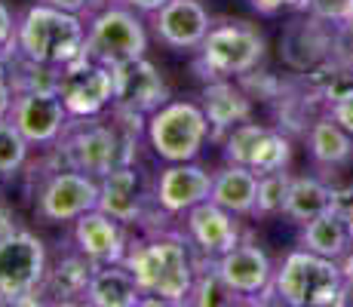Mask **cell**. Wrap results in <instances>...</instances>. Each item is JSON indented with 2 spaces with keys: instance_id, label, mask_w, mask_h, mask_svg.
Returning a JSON list of instances; mask_svg holds the SVG:
<instances>
[{
  "instance_id": "obj_1",
  "label": "cell",
  "mask_w": 353,
  "mask_h": 307,
  "mask_svg": "<svg viewBox=\"0 0 353 307\" xmlns=\"http://www.w3.org/2000/svg\"><path fill=\"white\" fill-rule=\"evenodd\" d=\"M123 264L139 279L145 304H188L191 286L196 277L191 246L175 230H160L145 240L126 246Z\"/></svg>"
},
{
  "instance_id": "obj_2",
  "label": "cell",
  "mask_w": 353,
  "mask_h": 307,
  "mask_svg": "<svg viewBox=\"0 0 353 307\" xmlns=\"http://www.w3.org/2000/svg\"><path fill=\"white\" fill-rule=\"evenodd\" d=\"M86 25L77 12L56 10L50 3H34L25 10L16 28V50L22 59L37 65L65 68L83 56Z\"/></svg>"
},
{
  "instance_id": "obj_3",
  "label": "cell",
  "mask_w": 353,
  "mask_h": 307,
  "mask_svg": "<svg viewBox=\"0 0 353 307\" xmlns=\"http://www.w3.org/2000/svg\"><path fill=\"white\" fill-rule=\"evenodd\" d=\"M350 283L341 261L316 252L295 249L283 258L274 274V295L292 307H329L347 301Z\"/></svg>"
},
{
  "instance_id": "obj_4",
  "label": "cell",
  "mask_w": 353,
  "mask_h": 307,
  "mask_svg": "<svg viewBox=\"0 0 353 307\" xmlns=\"http://www.w3.org/2000/svg\"><path fill=\"white\" fill-rule=\"evenodd\" d=\"M59 151H62L68 169H80L86 175H108L114 166L132 163V145L123 132L120 123L96 117H71L65 126L62 139H59Z\"/></svg>"
},
{
  "instance_id": "obj_5",
  "label": "cell",
  "mask_w": 353,
  "mask_h": 307,
  "mask_svg": "<svg viewBox=\"0 0 353 307\" xmlns=\"http://www.w3.org/2000/svg\"><path fill=\"white\" fill-rule=\"evenodd\" d=\"M212 135L203 105L194 101H163L145 117V139L163 163L196 160Z\"/></svg>"
},
{
  "instance_id": "obj_6",
  "label": "cell",
  "mask_w": 353,
  "mask_h": 307,
  "mask_svg": "<svg viewBox=\"0 0 353 307\" xmlns=\"http://www.w3.org/2000/svg\"><path fill=\"white\" fill-rule=\"evenodd\" d=\"M145 52H148V31L135 10L111 3L90 16L83 56L101 61L108 68H117L123 61L145 59Z\"/></svg>"
},
{
  "instance_id": "obj_7",
  "label": "cell",
  "mask_w": 353,
  "mask_h": 307,
  "mask_svg": "<svg viewBox=\"0 0 353 307\" xmlns=\"http://www.w3.org/2000/svg\"><path fill=\"white\" fill-rule=\"evenodd\" d=\"M46 274H50V261H46V246L40 237L28 230L0 234V301H34L31 295L43 289Z\"/></svg>"
},
{
  "instance_id": "obj_8",
  "label": "cell",
  "mask_w": 353,
  "mask_h": 307,
  "mask_svg": "<svg viewBox=\"0 0 353 307\" xmlns=\"http://www.w3.org/2000/svg\"><path fill=\"white\" fill-rule=\"evenodd\" d=\"M264 59V37L246 22H228L209 28L200 43V65L212 77H246Z\"/></svg>"
},
{
  "instance_id": "obj_9",
  "label": "cell",
  "mask_w": 353,
  "mask_h": 307,
  "mask_svg": "<svg viewBox=\"0 0 353 307\" xmlns=\"http://www.w3.org/2000/svg\"><path fill=\"white\" fill-rule=\"evenodd\" d=\"M59 95L71 117H96L114 105V68L90 56L74 59L59 71Z\"/></svg>"
},
{
  "instance_id": "obj_10",
  "label": "cell",
  "mask_w": 353,
  "mask_h": 307,
  "mask_svg": "<svg viewBox=\"0 0 353 307\" xmlns=\"http://www.w3.org/2000/svg\"><path fill=\"white\" fill-rule=\"evenodd\" d=\"M99 206V179L80 169H56L37 190V215L43 221L65 224Z\"/></svg>"
},
{
  "instance_id": "obj_11",
  "label": "cell",
  "mask_w": 353,
  "mask_h": 307,
  "mask_svg": "<svg viewBox=\"0 0 353 307\" xmlns=\"http://www.w3.org/2000/svg\"><path fill=\"white\" fill-rule=\"evenodd\" d=\"M225 160L252 169L255 175H264L274 172V169H286L292 160V148L286 135L274 132V129L261 126V123L243 120L228 132Z\"/></svg>"
},
{
  "instance_id": "obj_12",
  "label": "cell",
  "mask_w": 353,
  "mask_h": 307,
  "mask_svg": "<svg viewBox=\"0 0 353 307\" xmlns=\"http://www.w3.org/2000/svg\"><path fill=\"white\" fill-rule=\"evenodd\" d=\"M10 120L31 145H56L71 123V114L56 90H22L12 99Z\"/></svg>"
},
{
  "instance_id": "obj_13",
  "label": "cell",
  "mask_w": 353,
  "mask_h": 307,
  "mask_svg": "<svg viewBox=\"0 0 353 307\" xmlns=\"http://www.w3.org/2000/svg\"><path fill=\"white\" fill-rule=\"evenodd\" d=\"M212 268L219 270V277L240 295V301H264V298L274 292L276 268L268 258V252L258 249V246L236 243L230 252L215 258Z\"/></svg>"
},
{
  "instance_id": "obj_14",
  "label": "cell",
  "mask_w": 353,
  "mask_h": 307,
  "mask_svg": "<svg viewBox=\"0 0 353 307\" xmlns=\"http://www.w3.org/2000/svg\"><path fill=\"white\" fill-rule=\"evenodd\" d=\"M163 101H169L166 80L148 59L123 61L114 68V108L135 117H148Z\"/></svg>"
},
{
  "instance_id": "obj_15",
  "label": "cell",
  "mask_w": 353,
  "mask_h": 307,
  "mask_svg": "<svg viewBox=\"0 0 353 307\" xmlns=\"http://www.w3.org/2000/svg\"><path fill=\"white\" fill-rule=\"evenodd\" d=\"M209 28H212V19L200 0H169L154 12V34L169 50H200Z\"/></svg>"
},
{
  "instance_id": "obj_16",
  "label": "cell",
  "mask_w": 353,
  "mask_h": 307,
  "mask_svg": "<svg viewBox=\"0 0 353 307\" xmlns=\"http://www.w3.org/2000/svg\"><path fill=\"white\" fill-rule=\"evenodd\" d=\"M209 194H212V172L196 166L194 160L169 163L154 184V200L169 215H185L196 203L209 200Z\"/></svg>"
},
{
  "instance_id": "obj_17",
  "label": "cell",
  "mask_w": 353,
  "mask_h": 307,
  "mask_svg": "<svg viewBox=\"0 0 353 307\" xmlns=\"http://www.w3.org/2000/svg\"><path fill=\"white\" fill-rule=\"evenodd\" d=\"M185 228H188V240L194 243V249L203 258H209V261H215L219 255H225V252H230L240 243L236 215L212 200H203L194 209H188Z\"/></svg>"
},
{
  "instance_id": "obj_18",
  "label": "cell",
  "mask_w": 353,
  "mask_h": 307,
  "mask_svg": "<svg viewBox=\"0 0 353 307\" xmlns=\"http://www.w3.org/2000/svg\"><path fill=\"white\" fill-rule=\"evenodd\" d=\"M74 246L80 255H86L92 264L123 261L126 255V230L123 221L108 215L105 209H90L80 218H74Z\"/></svg>"
},
{
  "instance_id": "obj_19",
  "label": "cell",
  "mask_w": 353,
  "mask_h": 307,
  "mask_svg": "<svg viewBox=\"0 0 353 307\" xmlns=\"http://www.w3.org/2000/svg\"><path fill=\"white\" fill-rule=\"evenodd\" d=\"M83 301L92 307H139L145 304V292L123 261H111L92 268Z\"/></svg>"
},
{
  "instance_id": "obj_20",
  "label": "cell",
  "mask_w": 353,
  "mask_h": 307,
  "mask_svg": "<svg viewBox=\"0 0 353 307\" xmlns=\"http://www.w3.org/2000/svg\"><path fill=\"white\" fill-rule=\"evenodd\" d=\"M141 203H145V197H141V179L132 163L114 166L111 172L99 179V209H105L117 221H123V224L139 221Z\"/></svg>"
},
{
  "instance_id": "obj_21",
  "label": "cell",
  "mask_w": 353,
  "mask_h": 307,
  "mask_svg": "<svg viewBox=\"0 0 353 307\" xmlns=\"http://www.w3.org/2000/svg\"><path fill=\"white\" fill-rule=\"evenodd\" d=\"M298 243H301V249H307V252H316V255H323V258L341 261V258L347 255V249L353 246L347 215L335 206V209H329V212L310 218V221L301 224Z\"/></svg>"
},
{
  "instance_id": "obj_22",
  "label": "cell",
  "mask_w": 353,
  "mask_h": 307,
  "mask_svg": "<svg viewBox=\"0 0 353 307\" xmlns=\"http://www.w3.org/2000/svg\"><path fill=\"white\" fill-rule=\"evenodd\" d=\"M203 111L209 117L215 135L230 132L236 123L252 117V101L240 86L230 83V77H215L212 83L203 90Z\"/></svg>"
},
{
  "instance_id": "obj_23",
  "label": "cell",
  "mask_w": 353,
  "mask_h": 307,
  "mask_svg": "<svg viewBox=\"0 0 353 307\" xmlns=\"http://www.w3.org/2000/svg\"><path fill=\"white\" fill-rule=\"evenodd\" d=\"M209 200L225 206L234 215H255L258 175L246 166L228 163L221 172L212 175V194H209Z\"/></svg>"
},
{
  "instance_id": "obj_24",
  "label": "cell",
  "mask_w": 353,
  "mask_h": 307,
  "mask_svg": "<svg viewBox=\"0 0 353 307\" xmlns=\"http://www.w3.org/2000/svg\"><path fill=\"white\" fill-rule=\"evenodd\" d=\"M335 206H338V197L325 181L314 179V175H292L283 215H289L292 221L304 224V221L329 212V209H335Z\"/></svg>"
},
{
  "instance_id": "obj_25",
  "label": "cell",
  "mask_w": 353,
  "mask_h": 307,
  "mask_svg": "<svg viewBox=\"0 0 353 307\" xmlns=\"http://www.w3.org/2000/svg\"><path fill=\"white\" fill-rule=\"evenodd\" d=\"M307 151L314 157V163L320 166H344L353 157V135L341 123H335L325 114V117L314 120L307 129Z\"/></svg>"
},
{
  "instance_id": "obj_26",
  "label": "cell",
  "mask_w": 353,
  "mask_h": 307,
  "mask_svg": "<svg viewBox=\"0 0 353 307\" xmlns=\"http://www.w3.org/2000/svg\"><path fill=\"white\" fill-rule=\"evenodd\" d=\"M289 184L292 175L286 169H274V172L258 175V200H255V215H283L286 209V197H289Z\"/></svg>"
},
{
  "instance_id": "obj_27",
  "label": "cell",
  "mask_w": 353,
  "mask_h": 307,
  "mask_svg": "<svg viewBox=\"0 0 353 307\" xmlns=\"http://www.w3.org/2000/svg\"><path fill=\"white\" fill-rule=\"evenodd\" d=\"M31 141L19 132V126L10 117L0 120V179H12L28 160Z\"/></svg>"
},
{
  "instance_id": "obj_28",
  "label": "cell",
  "mask_w": 353,
  "mask_h": 307,
  "mask_svg": "<svg viewBox=\"0 0 353 307\" xmlns=\"http://www.w3.org/2000/svg\"><path fill=\"white\" fill-rule=\"evenodd\" d=\"M188 304H240V295L219 277V270H196L191 295H188Z\"/></svg>"
},
{
  "instance_id": "obj_29",
  "label": "cell",
  "mask_w": 353,
  "mask_h": 307,
  "mask_svg": "<svg viewBox=\"0 0 353 307\" xmlns=\"http://www.w3.org/2000/svg\"><path fill=\"white\" fill-rule=\"evenodd\" d=\"M304 6L310 10V16H316L320 22H338L344 25L350 16L353 0H304Z\"/></svg>"
},
{
  "instance_id": "obj_30",
  "label": "cell",
  "mask_w": 353,
  "mask_h": 307,
  "mask_svg": "<svg viewBox=\"0 0 353 307\" xmlns=\"http://www.w3.org/2000/svg\"><path fill=\"white\" fill-rule=\"evenodd\" d=\"M329 117L335 123H341V126L353 135V92L341 95V99H335V101H329Z\"/></svg>"
},
{
  "instance_id": "obj_31",
  "label": "cell",
  "mask_w": 353,
  "mask_h": 307,
  "mask_svg": "<svg viewBox=\"0 0 353 307\" xmlns=\"http://www.w3.org/2000/svg\"><path fill=\"white\" fill-rule=\"evenodd\" d=\"M16 16H12V10L6 3H0V50H10V46H16Z\"/></svg>"
},
{
  "instance_id": "obj_32",
  "label": "cell",
  "mask_w": 353,
  "mask_h": 307,
  "mask_svg": "<svg viewBox=\"0 0 353 307\" xmlns=\"http://www.w3.org/2000/svg\"><path fill=\"white\" fill-rule=\"evenodd\" d=\"M12 99H16V86H12V74L10 68L0 61V120L10 117V108H12Z\"/></svg>"
},
{
  "instance_id": "obj_33",
  "label": "cell",
  "mask_w": 353,
  "mask_h": 307,
  "mask_svg": "<svg viewBox=\"0 0 353 307\" xmlns=\"http://www.w3.org/2000/svg\"><path fill=\"white\" fill-rule=\"evenodd\" d=\"M252 6L261 16H276L286 6H304V0H252Z\"/></svg>"
},
{
  "instance_id": "obj_34",
  "label": "cell",
  "mask_w": 353,
  "mask_h": 307,
  "mask_svg": "<svg viewBox=\"0 0 353 307\" xmlns=\"http://www.w3.org/2000/svg\"><path fill=\"white\" fill-rule=\"evenodd\" d=\"M40 3H50V6H56V10H65V12H90V6H92V0H40Z\"/></svg>"
},
{
  "instance_id": "obj_35",
  "label": "cell",
  "mask_w": 353,
  "mask_h": 307,
  "mask_svg": "<svg viewBox=\"0 0 353 307\" xmlns=\"http://www.w3.org/2000/svg\"><path fill=\"white\" fill-rule=\"evenodd\" d=\"M120 3L129 6V10H135V12H148V16H154L160 6L169 3V0H120Z\"/></svg>"
},
{
  "instance_id": "obj_36",
  "label": "cell",
  "mask_w": 353,
  "mask_h": 307,
  "mask_svg": "<svg viewBox=\"0 0 353 307\" xmlns=\"http://www.w3.org/2000/svg\"><path fill=\"white\" fill-rule=\"evenodd\" d=\"M341 268H344V277H347V283H350V289H353V246H350V249H347V255H344L341 258Z\"/></svg>"
},
{
  "instance_id": "obj_37",
  "label": "cell",
  "mask_w": 353,
  "mask_h": 307,
  "mask_svg": "<svg viewBox=\"0 0 353 307\" xmlns=\"http://www.w3.org/2000/svg\"><path fill=\"white\" fill-rule=\"evenodd\" d=\"M111 3H120V0H92L90 12H99V10H105V6H111Z\"/></svg>"
},
{
  "instance_id": "obj_38",
  "label": "cell",
  "mask_w": 353,
  "mask_h": 307,
  "mask_svg": "<svg viewBox=\"0 0 353 307\" xmlns=\"http://www.w3.org/2000/svg\"><path fill=\"white\" fill-rule=\"evenodd\" d=\"M344 215H347V224H350V234H353V206L347 209V212H344Z\"/></svg>"
},
{
  "instance_id": "obj_39",
  "label": "cell",
  "mask_w": 353,
  "mask_h": 307,
  "mask_svg": "<svg viewBox=\"0 0 353 307\" xmlns=\"http://www.w3.org/2000/svg\"><path fill=\"white\" fill-rule=\"evenodd\" d=\"M344 25H350V28H353V6H350V16H347V22H344Z\"/></svg>"
}]
</instances>
